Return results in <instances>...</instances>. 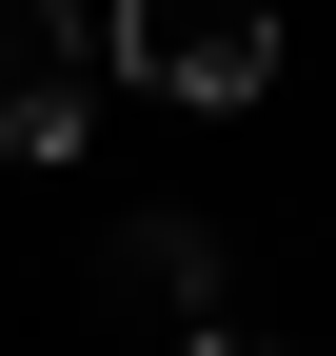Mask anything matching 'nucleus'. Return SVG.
<instances>
[{
	"instance_id": "nucleus-1",
	"label": "nucleus",
	"mask_w": 336,
	"mask_h": 356,
	"mask_svg": "<svg viewBox=\"0 0 336 356\" xmlns=\"http://www.w3.org/2000/svg\"><path fill=\"white\" fill-rule=\"evenodd\" d=\"M99 60L139 79V99H198V119H237L277 79V0H119L99 20Z\"/></svg>"
},
{
	"instance_id": "nucleus-2",
	"label": "nucleus",
	"mask_w": 336,
	"mask_h": 356,
	"mask_svg": "<svg viewBox=\"0 0 336 356\" xmlns=\"http://www.w3.org/2000/svg\"><path fill=\"white\" fill-rule=\"evenodd\" d=\"M99 119V20L79 0H0V159H60Z\"/></svg>"
},
{
	"instance_id": "nucleus-3",
	"label": "nucleus",
	"mask_w": 336,
	"mask_h": 356,
	"mask_svg": "<svg viewBox=\"0 0 336 356\" xmlns=\"http://www.w3.org/2000/svg\"><path fill=\"white\" fill-rule=\"evenodd\" d=\"M99 297H119L158 356L218 337V238H198V218H119V238H99Z\"/></svg>"
},
{
	"instance_id": "nucleus-4",
	"label": "nucleus",
	"mask_w": 336,
	"mask_h": 356,
	"mask_svg": "<svg viewBox=\"0 0 336 356\" xmlns=\"http://www.w3.org/2000/svg\"><path fill=\"white\" fill-rule=\"evenodd\" d=\"M178 356H277V337H178Z\"/></svg>"
}]
</instances>
